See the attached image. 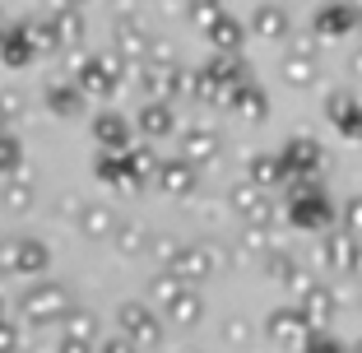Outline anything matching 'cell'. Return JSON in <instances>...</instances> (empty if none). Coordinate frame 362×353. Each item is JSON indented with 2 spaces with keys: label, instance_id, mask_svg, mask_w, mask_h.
Listing matches in <instances>:
<instances>
[{
  "label": "cell",
  "instance_id": "obj_2",
  "mask_svg": "<svg viewBox=\"0 0 362 353\" xmlns=\"http://www.w3.org/2000/svg\"><path fill=\"white\" fill-rule=\"evenodd\" d=\"M0 265L5 270H19V274H37V270H47V246L42 242H5L0 246Z\"/></svg>",
  "mask_w": 362,
  "mask_h": 353
},
{
  "label": "cell",
  "instance_id": "obj_4",
  "mask_svg": "<svg viewBox=\"0 0 362 353\" xmlns=\"http://www.w3.org/2000/svg\"><path fill=\"white\" fill-rule=\"evenodd\" d=\"M65 335H70V340H88V344H93V335H98L93 311H75V307H70V316H65Z\"/></svg>",
  "mask_w": 362,
  "mask_h": 353
},
{
  "label": "cell",
  "instance_id": "obj_6",
  "mask_svg": "<svg viewBox=\"0 0 362 353\" xmlns=\"http://www.w3.org/2000/svg\"><path fill=\"white\" fill-rule=\"evenodd\" d=\"M61 353H93V349H88V340H70V335H65V340H61Z\"/></svg>",
  "mask_w": 362,
  "mask_h": 353
},
{
  "label": "cell",
  "instance_id": "obj_1",
  "mask_svg": "<svg viewBox=\"0 0 362 353\" xmlns=\"http://www.w3.org/2000/svg\"><path fill=\"white\" fill-rule=\"evenodd\" d=\"M19 311H23V321H28V325L65 321V316H70V289H61V284H37V289L23 293Z\"/></svg>",
  "mask_w": 362,
  "mask_h": 353
},
{
  "label": "cell",
  "instance_id": "obj_3",
  "mask_svg": "<svg viewBox=\"0 0 362 353\" xmlns=\"http://www.w3.org/2000/svg\"><path fill=\"white\" fill-rule=\"evenodd\" d=\"M117 321H121V335L135 344H153L158 340V321L149 316V307H139V302H126V307L117 311Z\"/></svg>",
  "mask_w": 362,
  "mask_h": 353
},
{
  "label": "cell",
  "instance_id": "obj_5",
  "mask_svg": "<svg viewBox=\"0 0 362 353\" xmlns=\"http://www.w3.org/2000/svg\"><path fill=\"white\" fill-rule=\"evenodd\" d=\"M98 353H135V340H126V335H121V340H107Z\"/></svg>",
  "mask_w": 362,
  "mask_h": 353
}]
</instances>
